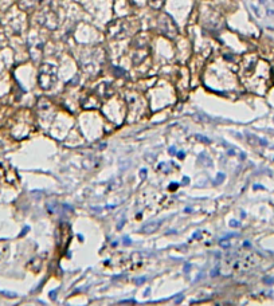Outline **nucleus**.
<instances>
[{"label": "nucleus", "mask_w": 274, "mask_h": 306, "mask_svg": "<svg viewBox=\"0 0 274 306\" xmlns=\"http://www.w3.org/2000/svg\"><path fill=\"white\" fill-rule=\"evenodd\" d=\"M169 153H175V148H171V149H169Z\"/></svg>", "instance_id": "obj_16"}, {"label": "nucleus", "mask_w": 274, "mask_h": 306, "mask_svg": "<svg viewBox=\"0 0 274 306\" xmlns=\"http://www.w3.org/2000/svg\"><path fill=\"white\" fill-rule=\"evenodd\" d=\"M194 118H196V120H199V121H202V122H203V121H204V122H210V121H211V118H210V117L208 116H206V114H195L194 116Z\"/></svg>", "instance_id": "obj_7"}, {"label": "nucleus", "mask_w": 274, "mask_h": 306, "mask_svg": "<svg viewBox=\"0 0 274 306\" xmlns=\"http://www.w3.org/2000/svg\"><path fill=\"white\" fill-rule=\"evenodd\" d=\"M165 0H149V6L153 8V10H160L161 7L164 6Z\"/></svg>", "instance_id": "obj_6"}, {"label": "nucleus", "mask_w": 274, "mask_h": 306, "mask_svg": "<svg viewBox=\"0 0 274 306\" xmlns=\"http://www.w3.org/2000/svg\"><path fill=\"white\" fill-rule=\"evenodd\" d=\"M177 157H179V159H183V157H184V152H179L177 153Z\"/></svg>", "instance_id": "obj_13"}, {"label": "nucleus", "mask_w": 274, "mask_h": 306, "mask_svg": "<svg viewBox=\"0 0 274 306\" xmlns=\"http://www.w3.org/2000/svg\"><path fill=\"white\" fill-rule=\"evenodd\" d=\"M230 226H231V227H239V222H237V220H235V222H234V220H231V222H230Z\"/></svg>", "instance_id": "obj_11"}, {"label": "nucleus", "mask_w": 274, "mask_h": 306, "mask_svg": "<svg viewBox=\"0 0 274 306\" xmlns=\"http://www.w3.org/2000/svg\"><path fill=\"white\" fill-rule=\"evenodd\" d=\"M175 187H177V184H172V185H169V190H175Z\"/></svg>", "instance_id": "obj_15"}, {"label": "nucleus", "mask_w": 274, "mask_h": 306, "mask_svg": "<svg viewBox=\"0 0 274 306\" xmlns=\"http://www.w3.org/2000/svg\"><path fill=\"white\" fill-rule=\"evenodd\" d=\"M159 27H160V31L163 32L165 37L169 38V39H175L177 37V26L175 24L173 19L171 17L168 13H164L159 17Z\"/></svg>", "instance_id": "obj_2"}, {"label": "nucleus", "mask_w": 274, "mask_h": 306, "mask_svg": "<svg viewBox=\"0 0 274 306\" xmlns=\"http://www.w3.org/2000/svg\"><path fill=\"white\" fill-rule=\"evenodd\" d=\"M161 220H156V222H149L147 224H144L141 227V232H145V234H149V232H155L157 228L161 226Z\"/></svg>", "instance_id": "obj_4"}, {"label": "nucleus", "mask_w": 274, "mask_h": 306, "mask_svg": "<svg viewBox=\"0 0 274 306\" xmlns=\"http://www.w3.org/2000/svg\"><path fill=\"white\" fill-rule=\"evenodd\" d=\"M196 138H197V141H200V142H204V144H211V140H210V138L204 137V136H200V134H196Z\"/></svg>", "instance_id": "obj_8"}, {"label": "nucleus", "mask_w": 274, "mask_h": 306, "mask_svg": "<svg viewBox=\"0 0 274 306\" xmlns=\"http://www.w3.org/2000/svg\"><path fill=\"white\" fill-rule=\"evenodd\" d=\"M122 23L124 22L121 19H117L107 26V34L110 38H121L125 34V27L122 26Z\"/></svg>", "instance_id": "obj_3"}, {"label": "nucleus", "mask_w": 274, "mask_h": 306, "mask_svg": "<svg viewBox=\"0 0 274 306\" xmlns=\"http://www.w3.org/2000/svg\"><path fill=\"white\" fill-rule=\"evenodd\" d=\"M124 243L125 244H131V239L129 238H124Z\"/></svg>", "instance_id": "obj_12"}, {"label": "nucleus", "mask_w": 274, "mask_h": 306, "mask_svg": "<svg viewBox=\"0 0 274 306\" xmlns=\"http://www.w3.org/2000/svg\"><path fill=\"white\" fill-rule=\"evenodd\" d=\"M38 81L43 90H50L57 82V67L50 63H43L40 66Z\"/></svg>", "instance_id": "obj_1"}, {"label": "nucleus", "mask_w": 274, "mask_h": 306, "mask_svg": "<svg viewBox=\"0 0 274 306\" xmlns=\"http://www.w3.org/2000/svg\"><path fill=\"white\" fill-rule=\"evenodd\" d=\"M224 177H226V176H224L223 173H218L217 180H215V181H214V184H215V185H218V184H221V183L223 181V180H224Z\"/></svg>", "instance_id": "obj_9"}, {"label": "nucleus", "mask_w": 274, "mask_h": 306, "mask_svg": "<svg viewBox=\"0 0 274 306\" xmlns=\"http://www.w3.org/2000/svg\"><path fill=\"white\" fill-rule=\"evenodd\" d=\"M221 246L224 247V249H228V247H230V242H228L227 239H222L221 240Z\"/></svg>", "instance_id": "obj_10"}, {"label": "nucleus", "mask_w": 274, "mask_h": 306, "mask_svg": "<svg viewBox=\"0 0 274 306\" xmlns=\"http://www.w3.org/2000/svg\"><path fill=\"white\" fill-rule=\"evenodd\" d=\"M144 281H145V278H140V279H137L136 282H137V283H142Z\"/></svg>", "instance_id": "obj_14"}, {"label": "nucleus", "mask_w": 274, "mask_h": 306, "mask_svg": "<svg viewBox=\"0 0 274 306\" xmlns=\"http://www.w3.org/2000/svg\"><path fill=\"white\" fill-rule=\"evenodd\" d=\"M246 140H247V142L250 144V145H258V144H262V145H266V141L265 140H259V138L257 136H254V134L251 133H246Z\"/></svg>", "instance_id": "obj_5"}]
</instances>
